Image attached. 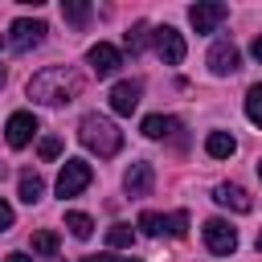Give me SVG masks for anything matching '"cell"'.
I'll use <instances>...</instances> for the list:
<instances>
[{
  "instance_id": "obj_12",
  "label": "cell",
  "mask_w": 262,
  "mask_h": 262,
  "mask_svg": "<svg viewBox=\"0 0 262 262\" xmlns=\"http://www.w3.org/2000/svg\"><path fill=\"white\" fill-rule=\"evenodd\" d=\"M151 184H156V172H151V164H131L127 172H123V188H127V196H151Z\"/></svg>"
},
{
  "instance_id": "obj_32",
  "label": "cell",
  "mask_w": 262,
  "mask_h": 262,
  "mask_svg": "<svg viewBox=\"0 0 262 262\" xmlns=\"http://www.w3.org/2000/svg\"><path fill=\"white\" fill-rule=\"evenodd\" d=\"M0 176H4V164H0Z\"/></svg>"
},
{
  "instance_id": "obj_11",
  "label": "cell",
  "mask_w": 262,
  "mask_h": 262,
  "mask_svg": "<svg viewBox=\"0 0 262 262\" xmlns=\"http://www.w3.org/2000/svg\"><path fill=\"white\" fill-rule=\"evenodd\" d=\"M209 70H213L217 78L237 74V70H242V53H237V45H233V41H213V49H209Z\"/></svg>"
},
{
  "instance_id": "obj_27",
  "label": "cell",
  "mask_w": 262,
  "mask_h": 262,
  "mask_svg": "<svg viewBox=\"0 0 262 262\" xmlns=\"http://www.w3.org/2000/svg\"><path fill=\"white\" fill-rule=\"evenodd\" d=\"M250 53H254V57H258V61H262V33H258V37H254V45H250Z\"/></svg>"
},
{
  "instance_id": "obj_26",
  "label": "cell",
  "mask_w": 262,
  "mask_h": 262,
  "mask_svg": "<svg viewBox=\"0 0 262 262\" xmlns=\"http://www.w3.org/2000/svg\"><path fill=\"white\" fill-rule=\"evenodd\" d=\"M82 262H139V258H115V254H90Z\"/></svg>"
},
{
  "instance_id": "obj_4",
  "label": "cell",
  "mask_w": 262,
  "mask_h": 262,
  "mask_svg": "<svg viewBox=\"0 0 262 262\" xmlns=\"http://www.w3.org/2000/svg\"><path fill=\"white\" fill-rule=\"evenodd\" d=\"M45 20H29V16H20V20H12V29H8V49H16V53H29V49H37L41 41H45Z\"/></svg>"
},
{
  "instance_id": "obj_30",
  "label": "cell",
  "mask_w": 262,
  "mask_h": 262,
  "mask_svg": "<svg viewBox=\"0 0 262 262\" xmlns=\"http://www.w3.org/2000/svg\"><path fill=\"white\" fill-rule=\"evenodd\" d=\"M258 250H262V229H258Z\"/></svg>"
},
{
  "instance_id": "obj_13",
  "label": "cell",
  "mask_w": 262,
  "mask_h": 262,
  "mask_svg": "<svg viewBox=\"0 0 262 262\" xmlns=\"http://www.w3.org/2000/svg\"><path fill=\"white\" fill-rule=\"evenodd\" d=\"M139 94H143L139 82H115V86H111V111H115V115H131V111L139 106Z\"/></svg>"
},
{
  "instance_id": "obj_18",
  "label": "cell",
  "mask_w": 262,
  "mask_h": 262,
  "mask_svg": "<svg viewBox=\"0 0 262 262\" xmlns=\"http://www.w3.org/2000/svg\"><path fill=\"white\" fill-rule=\"evenodd\" d=\"M176 127H180V123L168 119V115H147V119H143V135H147V139H164V135H172Z\"/></svg>"
},
{
  "instance_id": "obj_21",
  "label": "cell",
  "mask_w": 262,
  "mask_h": 262,
  "mask_svg": "<svg viewBox=\"0 0 262 262\" xmlns=\"http://www.w3.org/2000/svg\"><path fill=\"white\" fill-rule=\"evenodd\" d=\"M246 115H250L254 127H262V82H254V86L246 90Z\"/></svg>"
},
{
  "instance_id": "obj_9",
  "label": "cell",
  "mask_w": 262,
  "mask_h": 262,
  "mask_svg": "<svg viewBox=\"0 0 262 262\" xmlns=\"http://www.w3.org/2000/svg\"><path fill=\"white\" fill-rule=\"evenodd\" d=\"M86 61H90L94 78H115V74H119V66H123V53H119L111 41H98V45H90Z\"/></svg>"
},
{
  "instance_id": "obj_14",
  "label": "cell",
  "mask_w": 262,
  "mask_h": 262,
  "mask_svg": "<svg viewBox=\"0 0 262 262\" xmlns=\"http://www.w3.org/2000/svg\"><path fill=\"white\" fill-rule=\"evenodd\" d=\"M213 201L225 205V209H233V213H250L254 209V201H250V192L242 184H217L213 188Z\"/></svg>"
},
{
  "instance_id": "obj_8",
  "label": "cell",
  "mask_w": 262,
  "mask_h": 262,
  "mask_svg": "<svg viewBox=\"0 0 262 262\" xmlns=\"http://www.w3.org/2000/svg\"><path fill=\"white\" fill-rule=\"evenodd\" d=\"M151 41H156V53H160L164 66H180V61H184V37H180L172 25L151 29Z\"/></svg>"
},
{
  "instance_id": "obj_6",
  "label": "cell",
  "mask_w": 262,
  "mask_h": 262,
  "mask_svg": "<svg viewBox=\"0 0 262 262\" xmlns=\"http://www.w3.org/2000/svg\"><path fill=\"white\" fill-rule=\"evenodd\" d=\"M201 233H205L209 254H233V250H237V229H233L225 217H209Z\"/></svg>"
},
{
  "instance_id": "obj_23",
  "label": "cell",
  "mask_w": 262,
  "mask_h": 262,
  "mask_svg": "<svg viewBox=\"0 0 262 262\" xmlns=\"http://www.w3.org/2000/svg\"><path fill=\"white\" fill-rule=\"evenodd\" d=\"M33 250H37V254H45V258H53V254H57V233H53V229L33 233Z\"/></svg>"
},
{
  "instance_id": "obj_1",
  "label": "cell",
  "mask_w": 262,
  "mask_h": 262,
  "mask_svg": "<svg viewBox=\"0 0 262 262\" xmlns=\"http://www.w3.org/2000/svg\"><path fill=\"white\" fill-rule=\"evenodd\" d=\"M82 94V78L70 66H45L29 78V98L41 106H66Z\"/></svg>"
},
{
  "instance_id": "obj_16",
  "label": "cell",
  "mask_w": 262,
  "mask_h": 262,
  "mask_svg": "<svg viewBox=\"0 0 262 262\" xmlns=\"http://www.w3.org/2000/svg\"><path fill=\"white\" fill-rule=\"evenodd\" d=\"M16 196H20L25 205H37V201L45 196V180H41L37 172H20V180H16Z\"/></svg>"
},
{
  "instance_id": "obj_2",
  "label": "cell",
  "mask_w": 262,
  "mask_h": 262,
  "mask_svg": "<svg viewBox=\"0 0 262 262\" xmlns=\"http://www.w3.org/2000/svg\"><path fill=\"white\" fill-rule=\"evenodd\" d=\"M78 139H82L98 160H111V156H119V147H123V131H119L106 115H82Z\"/></svg>"
},
{
  "instance_id": "obj_5",
  "label": "cell",
  "mask_w": 262,
  "mask_h": 262,
  "mask_svg": "<svg viewBox=\"0 0 262 262\" xmlns=\"http://www.w3.org/2000/svg\"><path fill=\"white\" fill-rule=\"evenodd\" d=\"M94 172L86 160H66L61 164V176H57V196H78L82 188H90Z\"/></svg>"
},
{
  "instance_id": "obj_20",
  "label": "cell",
  "mask_w": 262,
  "mask_h": 262,
  "mask_svg": "<svg viewBox=\"0 0 262 262\" xmlns=\"http://www.w3.org/2000/svg\"><path fill=\"white\" fill-rule=\"evenodd\" d=\"M131 242H135V229H131V225H123V221H119V225H111V229H106V246H111V250H127Z\"/></svg>"
},
{
  "instance_id": "obj_3",
  "label": "cell",
  "mask_w": 262,
  "mask_h": 262,
  "mask_svg": "<svg viewBox=\"0 0 262 262\" xmlns=\"http://www.w3.org/2000/svg\"><path fill=\"white\" fill-rule=\"evenodd\" d=\"M139 229L147 237H184L188 233V213L176 209V213H156V209H143L139 213Z\"/></svg>"
},
{
  "instance_id": "obj_29",
  "label": "cell",
  "mask_w": 262,
  "mask_h": 262,
  "mask_svg": "<svg viewBox=\"0 0 262 262\" xmlns=\"http://www.w3.org/2000/svg\"><path fill=\"white\" fill-rule=\"evenodd\" d=\"M4 82H8V70H4V66H0V86H4Z\"/></svg>"
},
{
  "instance_id": "obj_22",
  "label": "cell",
  "mask_w": 262,
  "mask_h": 262,
  "mask_svg": "<svg viewBox=\"0 0 262 262\" xmlns=\"http://www.w3.org/2000/svg\"><path fill=\"white\" fill-rule=\"evenodd\" d=\"M66 229H70L74 237H82V242H86V237L94 233V221H90L86 213H66Z\"/></svg>"
},
{
  "instance_id": "obj_17",
  "label": "cell",
  "mask_w": 262,
  "mask_h": 262,
  "mask_svg": "<svg viewBox=\"0 0 262 262\" xmlns=\"http://www.w3.org/2000/svg\"><path fill=\"white\" fill-rule=\"evenodd\" d=\"M147 41H151V25H147V20H139V25H131V29L123 33V45H127L131 53H143Z\"/></svg>"
},
{
  "instance_id": "obj_25",
  "label": "cell",
  "mask_w": 262,
  "mask_h": 262,
  "mask_svg": "<svg viewBox=\"0 0 262 262\" xmlns=\"http://www.w3.org/2000/svg\"><path fill=\"white\" fill-rule=\"evenodd\" d=\"M4 229H12V205L0 196V233H4Z\"/></svg>"
},
{
  "instance_id": "obj_10",
  "label": "cell",
  "mask_w": 262,
  "mask_h": 262,
  "mask_svg": "<svg viewBox=\"0 0 262 262\" xmlns=\"http://www.w3.org/2000/svg\"><path fill=\"white\" fill-rule=\"evenodd\" d=\"M37 131H41V127H37V115H33V111H16V115H8V123H4L8 147H29Z\"/></svg>"
},
{
  "instance_id": "obj_19",
  "label": "cell",
  "mask_w": 262,
  "mask_h": 262,
  "mask_svg": "<svg viewBox=\"0 0 262 262\" xmlns=\"http://www.w3.org/2000/svg\"><path fill=\"white\" fill-rule=\"evenodd\" d=\"M61 16H66L74 29H82V25L90 20V4H86V0H61Z\"/></svg>"
},
{
  "instance_id": "obj_24",
  "label": "cell",
  "mask_w": 262,
  "mask_h": 262,
  "mask_svg": "<svg viewBox=\"0 0 262 262\" xmlns=\"http://www.w3.org/2000/svg\"><path fill=\"white\" fill-rule=\"evenodd\" d=\"M37 151H41V160H57V156H61V139H57V135H45V139L37 143Z\"/></svg>"
},
{
  "instance_id": "obj_28",
  "label": "cell",
  "mask_w": 262,
  "mask_h": 262,
  "mask_svg": "<svg viewBox=\"0 0 262 262\" xmlns=\"http://www.w3.org/2000/svg\"><path fill=\"white\" fill-rule=\"evenodd\" d=\"M4 262H33V258H29V254H8Z\"/></svg>"
},
{
  "instance_id": "obj_15",
  "label": "cell",
  "mask_w": 262,
  "mask_h": 262,
  "mask_svg": "<svg viewBox=\"0 0 262 262\" xmlns=\"http://www.w3.org/2000/svg\"><path fill=\"white\" fill-rule=\"evenodd\" d=\"M205 151H209L213 160H229V156L237 151V139H233L229 131H209V135H205Z\"/></svg>"
},
{
  "instance_id": "obj_7",
  "label": "cell",
  "mask_w": 262,
  "mask_h": 262,
  "mask_svg": "<svg viewBox=\"0 0 262 262\" xmlns=\"http://www.w3.org/2000/svg\"><path fill=\"white\" fill-rule=\"evenodd\" d=\"M225 16H229V8H225L221 0H201V4H192V8H188V20H192V29H196V33H217Z\"/></svg>"
},
{
  "instance_id": "obj_31",
  "label": "cell",
  "mask_w": 262,
  "mask_h": 262,
  "mask_svg": "<svg viewBox=\"0 0 262 262\" xmlns=\"http://www.w3.org/2000/svg\"><path fill=\"white\" fill-rule=\"evenodd\" d=\"M258 176H262V160H258Z\"/></svg>"
}]
</instances>
